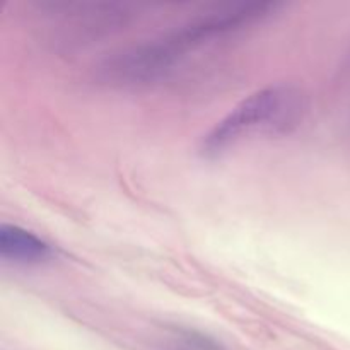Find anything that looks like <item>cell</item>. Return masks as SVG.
Segmentation results:
<instances>
[{"instance_id":"6da1fadb","label":"cell","mask_w":350,"mask_h":350,"mask_svg":"<svg viewBox=\"0 0 350 350\" xmlns=\"http://www.w3.org/2000/svg\"><path fill=\"white\" fill-rule=\"evenodd\" d=\"M275 9L272 2H241L219 7L207 16L198 17L180 31L167 34L152 43L140 44L126 53L118 55L105 65V74L109 79L125 82L149 81L170 70L185 53L204 43L215 34L238 29L243 24L253 23Z\"/></svg>"},{"instance_id":"7a4b0ae2","label":"cell","mask_w":350,"mask_h":350,"mask_svg":"<svg viewBox=\"0 0 350 350\" xmlns=\"http://www.w3.org/2000/svg\"><path fill=\"white\" fill-rule=\"evenodd\" d=\"M306 113V96L293 84H272L246 96L207 135L202 137L204 156H217L243 139L258 133H287Z\"/></svg>"},{"instance_id":"3957f363","label":"cell","mask_w":350,"mask_h":350,"mask_svg":"<svg viewBox=\"0 0 350 350\" xmlns=\"http://www.w3.org/2000/svg\"><path fill=\"white\" fill-rule=\"evenodd\" d=\"M53 255L46 241L27 229L12 224L0 226V256L14 263H40Z\"/></svg>"},{"instance_id":"277c9868","label":"cell","mask_w":350,"mask_h":350,"mask_svg":"<svg viewBox=\"0 0 350 350\" xmlns=\"http://www.w3.org/2000/svg\"><path fill=\"white\" fill-rule=\"evenodd\" d=\"M170 350H221V347L202 335L185 332L171 338Z\"/></svg>"}]
</instances>
